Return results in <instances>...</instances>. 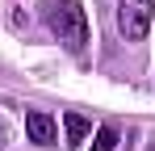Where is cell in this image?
Segmentation results:
<instances>
[{
  "label": "cell",
  "mask_w": 155,
  "mask_h": 151,
  "mask_svg": "<svg viewBox=\"0 0 155 151\" xmlns=\"http://www.w3.org/2000/svg\"><path fill=\"white\" fill-rule=\"evenodd\" d=\"M42 17H46L51 34L67 50H84L88 46V17H84V4L80 0H42Z\"/></svg>",
  "instance_id": "obj_1"
},
{
  "label": "cell",
  "mask_w": 155,
  "mask_h": 151,
  "mask_svg": "<svg viewBox=\"0 0 155 151\" xmlns=\"http://www.w3.org/2000/svg\"><path fill=\"white\" fill-rule=\"evenodd\" d=\"M151 17H155L151 0H122V8H117V29H122V38L143 42L147 29H151Z\"/></svg>",
  "instance_id": "obj_2"
},
{
  "label": "cell",
  "mask_w": 155,
  "mask_h": 151,
  "mask_svg": "<svg viewBox=\"0 0 155 151\" xmlns=\"http://www.w3.org/2000/svg\"><path fill=\"white\" fill-rule=\"evenodd\" d=\"M25 134L38 143V147H51L54 143V134H59V126H54L51 113H42V109H29L25 113Z\"/></svg>",
  "instance_id": "obj_3"
},
{
  "label": "cell",
  "mask_w": 155,
  "mask_h": 151,
  "mask_svg": "<svg viewBox=\"0 0 155 151\" xmlns=\"http://www.w3.org/2000/svg\"><path fill=\"white\" fill-rule=\"evenodd\" d=\"M63 130H67V147H80L88 139V122L80 113H63Z\"/></svg>",
  "instance_id": "obj_4"
},
{
  "label": "cell",
  "mask_w": 155,
  "mask_h": 151,
  "mask_svg": "<svg viewBox=\"0 0 155 151\" xmlns=\"http://www.w3.org/2000/svg\"><path fill=\"white\" fill-rule=\"evenodd\" d=\"M113 147H117V126H101L92 139V151H113Z\"/></svg>",
  "instance_id": "obj_5"
},
{
  "label": "cell",
  "mask_w": 155,
  "mask_h": 151,
  "mask_svg": "<svg viewBox=\"0 0 155 151\" xmlns=\"http://www.w3.org/2000/svg\"><path fill=\"white\" fill-rule=\"evenodd\" d=\"M4 139H8V134H4V126H0V147H4Z\"/></svg>",
  "instance_id": "obj_6"
}]
</instances>
